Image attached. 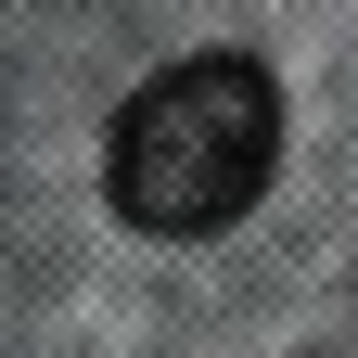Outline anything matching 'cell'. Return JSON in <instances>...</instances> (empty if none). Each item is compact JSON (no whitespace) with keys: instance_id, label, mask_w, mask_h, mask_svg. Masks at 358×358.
Returning <instances> with one entry per match:
<instances>
[{"instance_id":"6da1fadb","label":"cell","mask_w":358,"mask_h":358,"mask_svg":"<svg viewBox=\"0 0 358 358\" xmlns=\"http://www.w3.org/2000/svg\"><path fill=\"white\" fill-rule=\"evenodd\" d=\"M268 166H282V90H268V64L192 52V64H166V77H141L115 103L103 192H115L128 231L205 243V231H231V217L268 192Z\"/></svg>"}]
</instances>
